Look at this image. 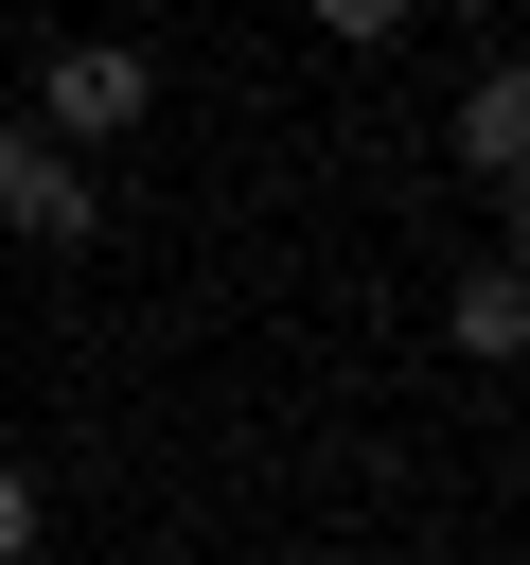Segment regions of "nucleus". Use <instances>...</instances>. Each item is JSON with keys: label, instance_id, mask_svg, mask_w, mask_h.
Returning a JSON list of instances; mask_svg holds the SVG:
<instances>
[{"label": "nucleus", "instance_id": "2", "mask_svg": "<svg viewBox=\"0 0 530 565\" xmlns=\"http://www.w3.org/2000/svg\"><path fill=\"white\" fill-rule=\"evenodd\" d=\"M0 230H18V247H88V230H106V177H88L71 141L0 124Z\"/></svg>", "mask_w": 530, "mask_h": 565}, {"label": "nucleus", "instance_id": "6", "mask_svg": "<svg viewBox=\"0 0 530 565\" xmlns=\"http://www.w3.org/2000/svg\"><path fill=\"white\" fill-rule=\"evenodd\" d=\"M35 530H53V512H35V477L0 459V565H35Z\"/></svg>", "mask_w": 530, "mask_h": 565}, {"label": "nucleus", "instance_id": "7", "mask_svg": "<svg viewBox=\"0 0 530 565\" xmlns=\"http://www.w3.org/2000/svg\"><path fill=\"white\" fill-rule=\"evenodd\" d=\"M442 18H512V0H442Z\"/></svg>", "mask_w": 530, "mask_h": 565}, {"label": "nucleus", "instance_id": "8", "mask_svg": "<svg viewBox=\"0 0 530 565\" xmlns=\"http://www.w3.org/2000/svg\"><path fill=\"white\" fill-rule=\"evenodd\" d=\"M283 565H353V547H283Z\"/></svg>", "mask_w": 530, "mask_h": 565}, {"label": "nucleus", "instance_id": "4", "mask_svg": "<svg viewBox=\"0 0 530 565\" xmlns=\"http://www.w3.org/2000/svg\"><path fill=\"white\" fill-rule=\"evenodd\" d=\"M442 335H459L477 371H512V353H530V282H512V265H459V300H442Z\"/></svg>", "mask_w": 530, "mask_h": 565}, {"label": "nucleus", "instance_id": "1", "mask_svg": "<svg viewBox=\"0 0 530 565\" xmlns=\"http://www.w3.org/2000/svg\"><path fill=\"white\" fill-rule=\"evenodd\" d=\"M141 106H159V53L141 35H53V71H35V141H141Z\"/></svg>", "mask_w": 530, "mask_h": 565}, {"label": "nucleus", "instance_id": "5", "mask_svg": "<svg viewBox=\"0 0 530 565\" xmlns=\"http://www.w3.org/2000/svg\"><path fill=\"white\" fill-rule=\"evenodd\" d=\"M300 18H318V35H336V53H389V35H406V18H424V0H300Z\"/></svg>", "mask_w": 530, "mask_h": 565}, {"label": "nucleus", "instance_id": "3", "mask_svg": "<svg viewBox=\"0 0 530 565\" xmlns=\"http://www.w3.org/2000/svg\"><path fill=\"white\" fill-rule=\"evenodd\" d=\"M442 141H459V177H495V194L530 177V88H512V53H495V71L459 88V124H442Z\"/></svg>", "mask_w": 530, "mask_h": 565}]
</instances>
